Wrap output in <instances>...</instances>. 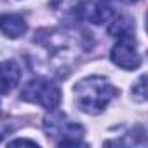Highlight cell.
Masks as SVG:
<instances>
[{"label": "cell", "mask_w": 148, "mask_h": 148, "mask_svg": "<svg viewBox=\"0 0 148 148\" xmlns=\"http://www.w3.org/2000/svg\"><path fill=\"white\" fill-rule=\"evenodd\" d=\"M117 96V89L103 77L82 79L75 87V99L80 110L91 115L101 113Z\"/></svg>", "instance_id": "6da1fadb"}, {"label": "cell", "mask_w": 148, "mask_h": 148, "mask_svg": "<svg viewBox=\"0 0 148 148\" xmlns=\"http://www.w3.org/2000/svg\"><path fill=\"white\" fill-rule=\"evenodd\" d=\"M44 127L56 141L58 146H80L84 145L80 138L84 136V127L71 122L64 113H52L44 119Z\"/></svg>", "instance_id": "7a4b0ae2"}, {"label": "cell", "mask_w": 148, "mask_h": 148, "mask_svg": "<svg viewBox=\"0 0 148 148\" xmlns=\"http://www.w3.org/2000/svg\"><path fill=\"white\" fill-rule=\"evenodd\" d=\"M21 99L38 105L45 110H54L61 103V91L52 80L33 79L21 91Z\"/></svg>", "instance_id": "3957f363"}, {"label": "cell", "mask_w": 148, "mask_h": 148, "mask_svg": "<svg viewBox=\"0 0 148 148\" xmlns=\"http://www.w3.org/2000/svg\"><path fill=\"white\" fill-rule=\"evenodd\" d=\"M110 58L117 66L124 70H136L141 64V56L138 52V45L132 35L120 37L119 42L113 45Z\"/></svg>", "instance_id": "277c9868"}, {"label": "cell", "mask_w": 148, "mask_h": 148, "mask_svg": "<svg viewBox=\"0 0 148 148\" xmlns=\"http://www.w3.org/2000/svg\"><path fill=\"white\" fill-rule=\"evenodd\" d=\"M21 79V68L16 61L0 63V96H5L16 89Z\"/></svg>", "instance_id": "5b68a950"}, {"label": "cell", "mask_w": 148, "mask_h": 148, "mask_svg": "<svg viewBox=\"0 0 148 148\" xmlns=\"http://www.w3.org/2000/svg\"><path fill=\"white\" fill-rule=\"evenodd\" d=\"M28 25L19 14H2L0 16V32L9 38H19L26 33Z\"/></svg>", "instance_id": "8992f818"}, {"label": "cell", "mask_w": 148, "mask_h": 148, "mask_svg": "<svg viewBox=\"0 0 148 148\" xmlns=\"http://www.w3.org/2000/svg\"><path fill=\"white\" fill-rule=\"evenodd\" d=\"M132 91H134V98H136L138 101H145V99H146V77H145V75L139 77V80L134 84Z\"/></svg>", "instance_id": "52a82bcc"}, {"label": "cell", "mask_w": 148, "mask_h": 148, "mask_svg": "<svg viewBox=\"0 0 148 148\" xmlns=\"http://www.w3.org/2000/svg\"><path fill=\"white\" fill-rule=\"evenodd\" d=\"M9 145H32V146H38L37 145V141H30V139H14V141H11Z\"/></svg>", "instance_id": "ba28073f"}]
</instances>
